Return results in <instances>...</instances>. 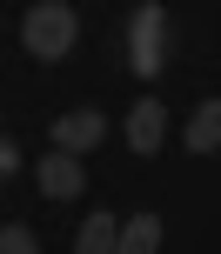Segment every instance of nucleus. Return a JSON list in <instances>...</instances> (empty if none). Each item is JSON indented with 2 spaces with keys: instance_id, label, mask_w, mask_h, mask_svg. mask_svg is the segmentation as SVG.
<instances>
[{
  "instance_id": "nucleus-1",
  "label": "nucleus",
  "mask_w": 221,
  "mask_h": 254,
  "mask_svg": "<svg viewBox=\"0 0 221 254\" xmlns=\"http://www.w3.org/2000/svg\"><path fill=\"white\" fill-rule=\"evenodd\" d=\"M20 40H27V54H34V61H61V54L80 40V20H74V7H67V0H34V7H27V20H20Z\"/></svg>"
},
{
  "instance_id": "nucleus-2",
  "label": "nucleus",
  "mask_w": 221,
  "mask_h": 254,
  "mask_svg": "<svg viewBox=\"0 0 221 254\" xmlns=\"http://www.w3.org/2000/svg\"><path fill=\"white\" fill-rule=\"evenodd\" d=\"M101 134H107V121L94 114V107H74V114H61V121H54V154H80V147H101Z\"/></svg>"
},
{
  "instance_id": "nucleus-3",
  "label": "nucleus",
  "mask_w": 221,
  "mask_h": 254,
  "mask_svg": "<svg viewBox=\"0 0 221 254\" xmlns=\"http://www.w3.org/2000/svg\"><path fill=\"white\" fill-rule=\"evenodd\" d=\"M161 27H168V13L147 0V7L134 13V40H128V47H134V74H154V67H161Z\"/></svg>"
},
{
  "instance_id": "nucleus-4",
  "label": "nucleus",
  "mask_w": 221,
  "mask_h": 254,
  "mask_svg": "<svg viewBox=\"0 0 221 254\" xmlns=\"http://www.w3.org/2000/svg\"><path fill=\"white\" fill-rule=\"evenodd\" d=\"M161 127H168V107H161L154 94H147V101H134V114H128V147L141 154V161L161 147Z\"/></svg>"
},
{
  "instance_id": "nucleus-5",
  "label": "nucleus",
  "mask_w": 221,
  "mask_h": 254,
  "mask_svg": "<svg viewBox=\"0 0 221 254\" xmlns=\"http://www.w3.org/2000/svg\"><path fill=\"white\" fill-rule=\"evenodd\" d=\"M80 188H87V174H80L74 154H47V161H40V194H47V201H74Z\"/></svg>"
},
{
  "instance_id": "nucleus-6",
  "label": "nucleus",
  "mask_w": 221,
  "mask_h": 254,
  "mask_svg": "<svg viewBox=\"0 0 221 254\" xmlns=\"http://www.w3.org/2000/svg\"><path fill=\"white\" fill-rule=\"evenodd\" d=\"M161 248V214H134L128 228H114V254H154Z\"/></svg>"
},
{
  "instance_id": "nucleus-7",
  "label": "nucleus",
  "mask_w": 221,
  "mask_h": 254,
  "mask_svg": "<svg viewBox=\"0 0 221 254\" xmlns=\"http://www.w3.org/2000/svg\"><path fill=\"white\" fill-rule=\"evenodd\" d=\"M188 147H195V154H215V147H221V101H201V107H195Z\"/></svg>"
},
{
  "instance_id": "nucleus-8",
  "label": "nucleus",
  "mask_w": 221,
  "mask_h": 254,
  "mask_svg": "<svg viewBox=\"0 0 221 254\" xmlns=\"http://www.w3.org/2000/svg\"><path fill=\"white\" fill-rule=\"evenodd\" d=\"M114 214H87V228L74 234V254H114Z\"/></svg>"
},
{
  "instance_id": "nucleus-9",
  "label": "nucleus",
  "mask_w": 221,
  "mask_h": 254,
  "mask_svg": "<svg viewBox=\"0 0 221 254\" xmlns=\"http://www.w3.org/2000/svg\"><path fill=\"white\" fill-rule=\"evenodd\" d=\"M0 254H40V234L13 221V228H0Z\"/></svg>"
},
{
  "instance_id": "nucleus-10",
  "label": "nucleus",
  "mask_w": 221,
  "mask_h": 254,
  "mask_svg": "<svg viewBox=\"0 0 221 254\" xmlns=\"http://www.w3.org/2000/svg\"><path fill=\"white\" fill-rule=\"evenodd\" d=\"M13 167H20V147H13V140L0 134V174H13Z\"/></svg>"
}]
</instances>
